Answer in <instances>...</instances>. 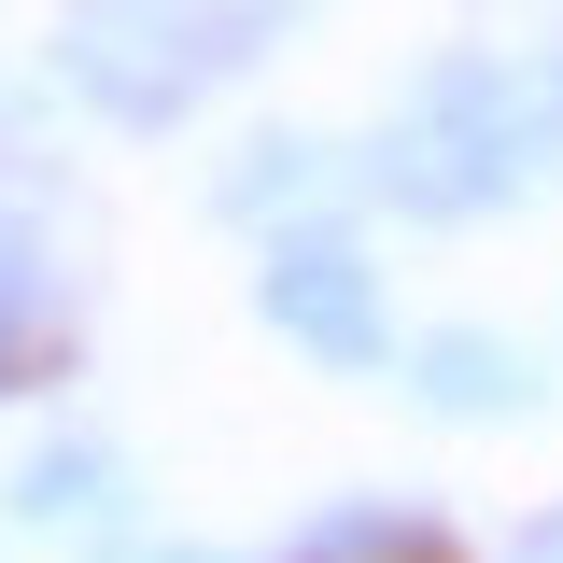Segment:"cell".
<instances>
[{
    "label": "cell",
    "instance_id": "obj_2",
    "mask_svg": "<svg viewBox=\"0 0 563 563\" xmlns=\"http://www.w3.org/2000/svg\"><path fill=\"white\" fill-rule=\"evenodd\" d=\"M268 0H70L57 14V70L113 113V128H169L211 70L254 57Z\"/></svg>",
    "mask_w": 563,
    "mask_h": 563
},
{
    "label": "cell",
    "instance_id": "obj_7",
    "mask_svg": "<svg viewBox=\"0 0 563 563\" xmlns=\"http://www.w3.org/2000/svg\"><path fill=\"white\" fill-rule=\"evenodd\" d=\"M282 563H437V536H422V521H395V507H324Z\"/></svg>",
    "mask_w": 563,
    "mask_h": 563
},
{
    "label": "cell",
    "instance_id": "obj_5",
    "mask_svg": "<svg viewBox=\"0 0 563 563\" xmlns=\"http://www.w3.org/2000/svg\"><path fill=\"white\" fill-rule=\"evenodd\" d=\"M14 507H29L43 536H57V521L85 536V521H113V507H128V465H113L99 437H43V451L14 465Z\"/></svg>",
    "mask_w": 563,
    "mask_h": 563
},
{
    "label": "cell",
    "instance_id": "obj_6",
    "mask_svg": "<svg viewBox=\"0 0 563 563\" xmlns=\"http://www.w3.org/2000/svg\"><path fill=\"white\" fill-rule=\"evenodd\" d=\"M43 339H57V282H43V254H29V225L0 211V395L43 380Z\"/></svg>",
    "mask_w": 563,
    "mask_h": 563
},
{
    "label": "cell",
    "instance_id": "obj_3",
    "mask_svg": "<svg viewBox=\"0 0 563 563\" xmlns=\"http://www.w3.org/2000/svg\"><path fill=\"white\" fill-rule=\"evenodd\" d=\"M254 310H268L296 352H324V366H380V282L352 240H268V268H254Z\"/></svg>",
    "mask_w": 563,
    "mask_h": 563
},
{
    "label": "cell",
    "instance_id": "obj_1",
    "mask_svg": "<svg viewBox=\"0 0 563 563\" xmlns=\"http://www.w3.org/2000/svg\"><path fill=\"white\" fill-rule=\"evenodd\" d=\"M563 155V70H507V57H437L380 128V184L409 211H493Z\"/></svg>",
    "mask_w": 563,
    "mask_h": 563
},
{
    "label": "cell",
    "instance_id": "obj_9",
    "mask_svg": "<svg viewBox=\"0 0 563 563\" xmlns=\"http://www.w3.org/2000/svg\"><path fill=\"white\" fill-rule=\"evenodd\" d=\"M141 563H211V550H141Z\"/></svg>",
    "mask_w": 563,
    "mask_h": 563
},
{
    "label": "cell",
    "instance_id": "obj_4",
    "mask_svg": "<svg viewBox=\"0 0 563 563\" xmlns=\"http://www.w3.org/2000/svg\"><path fill=\"white\" fill-rule=\"evenodd\" d=\"M409 395H422L437 422H493V409H521V395H536V366L493 339V324H437V339L409 352Z\"/></svg>",
    "mask_w": 563,
    "mask_h": 563
},
{
    "label": "cell",
    "instance_id": "obj_8",
    "mask_svg": "<svg viewBox=\"0 0 563 563\" xmlns=\"http://www.w3.org/2000/svg\"><path fill=\"white\" fill-rule=\"evenodd\" d=\"M324 184V155L310 141H240V169H225V211H268V198H310Z\"/></svg>",
    "mask_w": 563,
    "mask_h": 563
}]
</instances>
